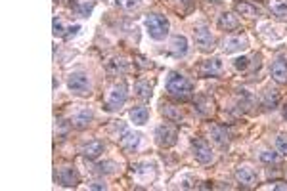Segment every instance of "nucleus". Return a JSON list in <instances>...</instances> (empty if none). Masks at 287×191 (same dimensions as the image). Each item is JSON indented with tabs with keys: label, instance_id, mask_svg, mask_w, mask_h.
I'll return each mask as SVG.
<instances>
[{
	"label": "nucleus",
	"instance_id": "39448f33",
	"mask_svg": "<svg viewBox=\"0 0 287 191\" xmlns=\"http://www.w3.org/2000/svg\"><path fill=\"white\" fill-rule=\"evenodd\" d=\"M155 140L161 147H172L178 140V132H176V128L169 123H163V125H159L155 128Z\"/></svg>",
	"mask_w": 287,
	"mask_h": 191
},
{
	"label": "nucleus",
	"instance_id": "2eb2a0df",
	"mask_svg": "<svg viewBox=\"0 0 287 191\" xmlns=\"http://www.w3.org/2000/svg\"><path fill=\"white\" fill-rule=\"evenodd\" d=\"M119 144H121L122 149L127 151H134L140 144V134H132L129 130H122V136H119Z\"/></svg>",
	"mask_w": 287,
	"mask_h": 191
},
{
	"label": "nucleus",
	"instance_id": "473e14b6",
	"mask_svg": "<svg viewBox=\"0 0 287 191\" xmlns=\"http://www.w3.org/2000/svg\"><path fill=\"white\" fill-rule=\"evenodd\" d=\"M69 33H67V35H65V37L67 38H71V37H75V35H77V31H80V25H73V27H69Z\"/></svg>",
	"mask_w": 287,
	"mask_h": 191
},
{
	"label": "nucleus",
	"instance_id": "7c9ffc66",
	"mask_svg": "<svg viewBox=\"0 0 287 191\" xmlns=\"http://www.w3.org/2000/svg\"><path fill=\"white\" fill-rule=\"evenodd\" d=\"M234 67H236L237 71H245L247 67H249V58H237V59H234Z\"/></svg>",
	"mask_w": 287,
	"mask_h": 191
},
{
	"label": "nucleus",
	"instance_id": "c9c22d12",
	"mask_svg": "<svg viewBox=\"0 0 287 191\" xmlns=\"http://www.w3.org/2000/svg\"><path fill=\"white\" fill-rule=\"evenodd\" d=\"M182 2H190V0H182Z\"/></svg>",
	"mask_w": 287,
	"mask_h": 191
},
{
	"label": "nucleus",
	"instance_id": "0eeeda50",
	"mask_svg": "<svg viewBox=\"0 0 287 191\" xmlns=\"http://www.w3.org/2000/svg\"><path fill=\"white\" fill-rule=\"evenodd\" d=\"M194 38H195V44L199 46L203 52H209L215 48V38L211 35L209 27H205V25H201V27H197L194 31Z\"/></svg>",
	"mask_w": 287,
	"mask_h": 191
},
{
	"label": "nucleus",
	"instance_id": "6e6552de",
	"mask_svg": "<svg viewBox=\"0 0 287 191\" xmlns=\"http://www.w3.org/2000/svg\"><path fill=\"white\" fill-rule=\"evenodd\" d=\"M59 184L64 185V187H75V185H79L80 182V176L77 169H73V166H64V169L59 170Z\"/></svg>",
	"mask_w": 287,
	"mask_h": 191
},
{
	"label": "nucleus",
	"instance_id": "aec40b11",
	"mask_svg": "<svg viewBox=\"0 0 287 191\" xmlns=\"http://www.w3.org/2000/svg\"><path fill=\"white\" fill-rule=\"evenodd\" d=\"M236 10L241 15H245V17H258V15H260V10H258L257 6L249 4V2H237Z\"/></svg>",
	"mask_w": 287,
	"mask_h": 191
},
{
	"label": "nucleus",
	"instance_id": "f3484780",
	"mask_svg": "<svg viewBox=\"0 0 287 191\" xmlns=\"http://www.w3.org/2000/svg\"><path fill=\"white\" fill-rule=\"evenodd\" d=\"M130 121L134 123V125L142 126L148 123V117H150V109L148 107H144V105H140V107H134V109H130Z\"/></svg>",
	"mask_w": 287,
	"mask_h": 191
},
{
	"label": "nucleus",
	"instance_id": "4468645a",
	"mask_svg": "<svg viewBox=\"0 0 287 191\" xmlns=\"http://www.w3.org/2000/svg\"><path fill=\"white\" fill-rule=\"evenodd\" d=\"M80 153H83V157L85 159H88V161H94V159H98L101 153H104V144L101 141H90V144H86L83 149H80Z\"/></svg>",
	"mask_w": 287,
	"mask_h": 191
},
{
	"label": "nucleus",
	"instance_id": "423d86ee",
	"mask_svg": "<svg viewBox=\"0 0 287 191\" xmlns=\"http://www.w3.org/2000/svg\"><path fill=\"white\" fill-rule=\"evenodd\" d=\"M192 149H194L195 159H197L201 164H209V162L215 159V155H213V149H211V146H209L205 140H201V138H195V140H192Z\"/></svg>",
	"mask_w": 287,
	"mask_h": 191
},
{
	"label": "nucleus",
	"instance_id": "f03ea898",
	"mask_svg": "<svg viewBox=\"0 0 287 191\" xmlns=\"http://www.w3.org/2000/svg\"><path fill=\"white\" fill-rule=\"evenodd\" d=\"M146 29H148L151 38L163 40V38H167V35H169V19L161 14L146 15Z\"/></svg>",
	"mask_w": 287,
	"mask_h": 191
},
{
	"label": "nucleus",
	"instance_id": "1a4fd4ad",
	"mask_svg": "<svg viewBox=\"0 0 287 191\" xmlns=\"http://www.w3.org/2000/svg\"><path fill=\"white\" fill-rule=\"evenodd\" d=\"M201 77H218L222 73V61L218 58H211L205 59L203 65H201Z\"/></svg>",
	"mask_w": 287,
	"mask_h": 191
},
{
	"label": "nucleus",
	"instance_id": "2f4dec72",
	"mask_svg": "<svg viewBox=\"0 0 287 191\" xmlns=\"http://www.w3.org/2000/svg\"><path fill=\"white\" fill-rule=\"evenodd\" d=\"M260 161L262 162H278V155L272 151H262L260 153Z\"/></svg>",
	"mask_w": 287,
	"mask_h": 191
},
{
	"label": "nucleus",
	"instance_id": "393cba45",
	"mask_svg": "<svg viewBox=\"0 0 287 191\" xmlns=\"http://www.w3.org/2000/svg\"><path fill=\"white\" fill-rule=\"evenodd\" d=\"M163 115L171 121H176V123H182V113L178 109H174L172 105H163Z\"/></svg>",
	"mask_w": 287,
	"mask_h": 191
},
{
	"label": "nucleus",
	"instance_id": "72a5a7b5",
	"mask_svg": "<svg viewBox=\"0 0 287 191\" xmlns=\"http://www.w3.org/2000/svg\"><path fill=\"white\" fill-rule=\"evenodd\" d=\"M90 189H106V184H92V185H88Z\"/></svg>",
	"mask_w": 287,
	"mask_h": 191
},
{
	"label": "nucleus",
	"instance_id": "a211bd4d",
	"mask_svg": "<svg viewBox=\"0 0 287 191\" xmlns=\"http://www.w3.org/2000/svg\"><path fill=\"white\" fill-rule=\"evenodd\" d=\"M218 25H220V29H226V31H234L239 27V19H237L236 14H232V12H226L218 17Z\"/></svg>",
	"mask_w": 287,
	"mask_h": 191
},
{
	"label": "nucleus",
	"instance_id": "f704fd0d",
	"mask_svg": "<svg viewBox=\"0 0 287 191\" xmlns=\"http://www.w3.org/2000/svg\"><path fill=\"white\" fill-rule=\"evenodd\" d=\"M283 115H285V118H287V103H285V107H283Z\"/></svg>",
	"mask_w": 287,
	"mask_h": 191
},
{
	"label": "nucleus",
	"instance_id": "9b49d317",
	"mask_svg": "<svg viewBox=\"0 0 287 191\" xmlns=\"http://www.w3.org/2000/svg\"><path fill=\"white\" fill-rule=\"evenodd\" d=\"M272 79L280 84L287 82V61L285 58H278L272 63Z\"/></svg>",
	"mask_w": 287,
	"mask_h": 191
},
{
	"label": "nucleus",
	"instance_id": "f257e3e1",
	"mask_svg": "<svg viewBox=\"0 0 287 191\" xmlns=\"http://www.w3.org/2000/svg\"><path fill=\"white\" fill-rule=\"evenodd\" d=\"M167 92L172 96V98H178V100H188L192 92H194V84L188 81L184 75L172 71L169 73V79H167Z\"/></svg>",
	"mask_w": 287,
	"mask_h": 191
},
{
	"label": "nucleus",
	"instance_id": "cd10ccee",
	"mask_svg": "<svg viewBox=\"0 0 287 191\" xmlns=\"http://www.w3.org/2000/svg\"><path fill=\"white\" fill-rule=\"evenodd\" d=\"M92 10H94V2H83V4L77 6V14L80 17H88V15L92 14Z\"/></svg>",
	"mask_w": 287,
	"mask_h": 191
},
{
	"label": "nucleus",
	"instance_id": "bb28decb",
	"mask_svg": "<svg viewBox=\"0 0 287 191\" xmlns=\"http://www.w3.org/2000/svg\"><path fill=\"white\" fill-rule=\"evenodd\" d=\"M276 149H278V153L287 157V134H280L278 138H276Z\"/></svg>",
	"mask_w": 287,
	"mask_h": 191
},
{
	"label": "nucleus",
	"instance_id": "20e7f679",
	"mask_svg": "<svg viewBox=\"0 0 287 191\" xmlns=\"http://www.w3.org/2000/svg\"><path fill=\"white\" fill-rule=\"evenodd\" d=\"M127 96H129V88H127V82L121 81L117 82L113 86V90L109 92V98H108V103H106V109L108 111H115L122 107L125 102H127Z\"/></svg>",
	"mask_w": 287,
	"mask_h": 191
},
{
	"label": "nucleus",
	"instance_id": "5701e85b",
	"mask_svg": "<svg viewBox=\"0 0 287 191\" xmlns=\"http://www.w3.org/2000/svg\"><path fill=\"white\" fill-rule=\"evenodd\" d=\"M280 103V96L276 90H266L264 94V100H262V105H264L266 109H276V105Z\"/></svg>",
	"mask_w": 287,
	"mask_h": 191
},
{
	"label": "nucleus",
	"instance_id": "b1692460",
	"mask_svg": "<svg viewBox=\"0 0 287 191\" xmlns=\"http://www.w3.org/2000/svg\"><path fill=\"white\" fill-rule=\"evenodd\" d=\"M134 92H136L142 100H150L151 98V84L148 81H138L134 84Z\"/></svg>",
	"mask_w": 287,
	"mask_h": 191
},
{
	"label": "nucleus",
	"instance_id": "c756f323",
	"mask_svg": "<svg viewBox=\"0 0 287 191\" xmlns=\"http://www.w3.org/2000/svg\"><path fill=\"white\" fill-rule=\"evenodd\" d=\"M54 35H56V37H65L64 21H61L59 17H54Z\"/></svg>",
	"mask_w": 287,
	"mask_h": 191
},
{
	"label": "nucleus",
	"instance_id": "a878e982",
	"mask_svg": "<svg viewBox=\"0 0 287 191\" xmlns=\"http://www.w3.org/2000/svg\"><path fill=\"white\" fill-rule=\"evenodd\" d=\"M94 169H96V172H100V174H111V172H115L117 164L113 161H106V162H98Z\"/></svg>",
	"mask_w": 287,
	"mask_h": 191
},
{
	"label": "nucleus",
	"instance_id": "412c9836",
	"mask_svg": "<svg viewBox=\"0 0 287 191\" xmlns=\"http://www.w3.org/2000/svg\"><path fill=\"white\" fill-rule=\"evenodd\" d=\"M108 71L111 75H125L129 71V63L125 59H111L108 61Z\"/></svg>",
	"mask_w": 287,
	"mask_h": 191
},
{
	"label": "nucleus",
	"instance_id": "f8f14e48",
	"mask_svg": "<svg viewBox=\"0 0 287 191\" xmlns=\"http://www.w3.org/2000/svg\"><path fill=\"white\" fill-rule=\"evenodd\" d=\"M169 50H171V54L174 56V58H184V56L188 54V40H186V37H180V35L172 37Z\"/></svg>",
	"mask_w": 287,
	"mask_h": 191
},
{
	"label": "nucleus",
	"instance_id": "ddd939ff",
	"mask_svg": "<svg viewBox=\"0 0 287 191\" xmlns=\"http://www.w3.org/2000/svg\"><path fill=\"white\" fill-rule=\"evenodd\" d=\"M236 178L243 187H251V185H255V182H257V174H255L249 166H239V169L236 170Z\"/></svg>",
	"mask_w": 287,
	"mask_h": 191
},
{
	"label": "nucleus",
	"instance_id": "7ed1b4c3",
	"mask_svg": "<svg viewBox=\"0 0 287 191\" xmlns=\"http://www.w3.org/2000/svg\"><path fill=\"white\" fill-rule=\"evenodd\" d=\"M67 86L71 90L73 94L77 96H86L90 94V79L85 71H73L69 77H67Z\"/></svg>",
	"mask_w": 287,
	"mask_h": 191
},
{
	"label": "nucleus",
	"instance_id": "c85d7f7f",
	"mask_svg": "<svg viewBox=\"0 0 287 191\" xmlns=\"http://www.w3.org/2000/svg\"><path fill=\"white\" fill-rule=\"evenodd\" d=\"M138 0H117V6H121L122 10H127V12H132L134 8H138Z\"/></svg>",
	"mask_w": 287,
	"mask_h": 191
},
{
	"label": "nucleus",
	"instance_id": "4be33fe9",
	"mask_svg": "<svg viewBox=\"0 0 287 191\" xmlns=\"http://www.w3.org/2000/svg\"><path fill=\"white\" fill-rule=\"evenodd\" d=\"M266 4H268L270 12H272L276 17H285L287 15V4L283 0H268Z\"/></svg>",
	"mask_w": 287,
	"mask_h": 191
},
{
	"label": "nucleus",
	"instance_id": "6ab92c4d",
	"mask_svg": "<svg viewBox=\"0 0 287 191\" xmlns=\"http://www.w3.org/2000/svg\"><path fill=\"white\" fill-rule=\"evenodd\" d=\"M211 138H213V141H215L218 147H228V132H226V128H222V126H213L211 128Z\"/></svg>",
	"mask_w": 287,
	"mask_h": 191
},
{
	"label": "nucleus",
	"instance_id": "dca6fc26",
	"mask_svg": "<svg viewBox=\"0 0 287 191\" xmlns=\"http://www.w3.org/2000/svg\"><path fill=\"white\" fill-rule=\"evenodd\" d=\"M245 46H247V40H245L243 37H228V38H224V42H222V48L226 54H234V52L243 50Z\"/></svg>",
	"mask_w": 287,
	"mask_h": 191
},
{
	"label": "nucleus",
	"instance_id": "9d476101",
	"mask_svg": "<svg viewBox=\"0 0 287 191\" xmlns=\"http://www.w3.org/2000/svg\"><path fill=\"white\" fill-rule=\"evenodd\" d=\"M92 118H94L92 109H88V107H80V109L73 115L71 123H73V126H77V128H86V126L92 123Z\"/></svg>",
	"mask_w": 287,
	"mask_h": 191
}]
</instances>
